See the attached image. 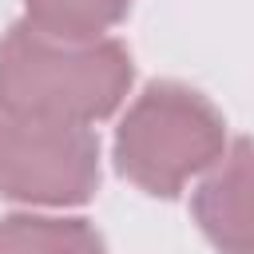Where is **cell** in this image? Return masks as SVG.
Segmentation results:
<instances>
[{
    "label": "cell",
    "instance_id": "cell-3",
    "mask_svg": "<svg viewBox=\"0 0 254 254\" xmlns=\"http://www.w3.org/2000/svg\"><path fill=\"white\" fill-rule=\"evenodd\" d=\"M99 183V139L83 123L32 119L0 107V194L40 206L91 198Z\"/></svg>",
    "mask_w": 254,
    "mask_h": 254
},
{
    "label": "cell",
    "instance_id": "cell-4",
    "mask_svg": "<svg viewBox=\"0 0 254 254\" xmlns=\"http://www.w3.org/2000/svg\"><path fill=\"white\" fill-rule=\"evenodd\" d=\"M190 206L222 254H254V139H234L210 163Z\"/></svg>",
    "mask_w": 254,
    "mask_h": 254
},
{
    "label": "cell",
    "instance_id": "cell-2",
    "mask_svg": "<svg viewBox=\"0 0 254 254\" xmlns=\"http://www.w3.org/2000/svg\"><path fill=\"white\" fill-rule=\"evenodd\" d=\"M222 155V115L183 83H151L115 135L119 175L147 194H179L183 183Z\"/></svg>",
    "mask_w": 254,
    "mask_h": 254
},
{
    "label": "cell",
    "instance_id": "cell-6",
    "mask_svg": "<svg viewBox=\"0 0 254 254\" xmlns=\"http://www.w3.org/2000/svg\"><path fill=\"white\" fill-rule=\"evenodd\" d=\"M28 24L56 40H99L111 24H119L131 0H24Z\"/></svg>",
    "mask_w": 254,
    "mask_h": 254
},
{
    "label": "cell",
    "instance_id": "cell-5",
    "mask_svg": "<svg viewBox=\"0 0 254 254\" xmlns=\"http://www.w3.org/2000/svg\"><path fill=\"white\" fill-rule=\"evenodd\" d=\"M0 254H103V238L83 218L12 214L0 222Z\"/></svg>",
    "mask_w": 254,
    "mask_h": 254
},
{
    "label": "cell",
    "instance_id": "cell-1",
    "mask_svg": "<svg viewBox=\"0 0 254 254\" xmlns=\"http://www.w3.org/2000/svg\"><path fill=\"white\" fill-rule=\"evenodd\" d=\"M131 87V56L115 40H56L28 20L0 40V107L56 123H95Z\"/></svg>",
    "mask_w": 254,
    "mask_h": 254
}]
</instances>
